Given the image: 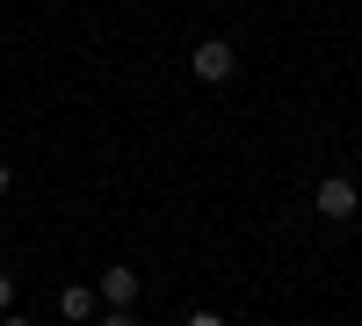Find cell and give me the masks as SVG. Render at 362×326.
Instances as JSON below:
<instances>
[{
	"mask_svg": "<svg viewBox=\"0 0 362 326\" xmlns=\"http://www.w3.org/2000/svg\"><path fill=\"white\" fill-rule=\"evenodd\" d=\"M189 66H196V80H210V87H225V80L239 73V58H232V44H225V37H203V44L189 51Z\"/></svg>",
	"mask_w": 362,
	"mask_h": 326,
	"instance_id": "6da1fadb",
	"label": "cell"
},
{
	"mask_svg": "<svg viewBox=\"0 0 362 326\" xmlns=\"http://www.w3.org/2000/svg\"><path fill=\"white\" fill-rule=\"evenodd\" d=\"M362 211V196H355V182H348V174H326V182H319V218H355Z\"/></svg>",
	"mask_w": 362,
	"mask_h": 326,
	"instance_id": "7a4b0ae2",
	"label": "cell"
},
{
	"mask_svg": "<svg viewBox=\"0 0 362 326\" xmlns=\"http://www.w3.org/2000/svg\"><path fill=\"white\" fill-rule=\"evenodd\" d=\"M95 290H102V305H109V312H131V298H138L145 283H138V269H124V261H116V269H109Z\"/></svg>",
	"mask_w": 362,
	"mask_h": 326,
	"instance_id": "3957f363",
	"label": "cell"
},
{
	"mask_svg": "<svg viewBox=\"0 0 362 326\" xmlns=\"http://www.w3.org/2000/svg\"><path fill=\"white\" fill-rule=\"evenodd\" d=\"M95 305H102V290H95V283H66V290H58V312H66L73 326L95 319Z\"/></svg>",
	"mask_w": 362,
	"mask_h": 326,
	"instance_id": "277c9868",
	"label": "cell"
},
{
	"mask_svg": "<svg viewBox=\"0 0 362 326\" xmlns=\"http://www.w3.org/2000/svg\"><path fill=\"white\" fill-rule=\"evenodd\" d=\"M8 305H15V276L0 269V312H8Z\"/></svg>",
	"mask_w": 362,
	"mask_h": 326,
	"instance_id": "5b68a950",
	"label": "cell"
},
{
	"mask_svg": "<svg viewBox=\"0 0 362 326\" xmlns=\"http://www.w3.org/2000/svg\"><path fill=\"white\" fill-rule=\"evenodd\" d=\"M189 326H225V319L218 312H189Z\"/></svg>",
	"mask_w": 362,
	"mask_h": 326,
	"instance_id": "8992f818",
	"label": "cell"
},
{
	"mask_svg": "<svg viewBox=\"0 0 362 326\" xmlns=\"http://www.w3.org/2000/svg\"><path fill=\"white\" fill-rule=\"evenodd\" d=\"M95 326H138V319H131V312H109V319H95Z\"/></svg>",
	"mask_w": 362,
	"mask_h": 326,
	"instance_id": "52a82bcc",
	"label": "cell"
},
{
	"mask_svg": "<svg viewBox=\"0 0 362 326\" xmlns=\"http://www.w3.org/2000/svg\"><path fill=\"white\" fill-rule=\"evenodd\" d=\"M0 326H29V319H22V312H8V319H0Z\"/></svg>",
	"mask_w": 362,
	"mask_h": 326,
	"instance_id": "ba28073f",
	"label": "cell"
},
{
	"mask_svg": "<svg viewBox=\"0 0 362 326\" xmlns=\"http://www.w3.org/2000/svg\"><path fill=\"white\" fill-rule=\"evenodd\" d=\"M8 182H15V174H8V167H0V196H8Z\"/></svg>",
	"mask_w": 362,
	"mask_h": 326,
	"instance_id": "9c48e42d",
	"label": "cell"
}]
</instances>
